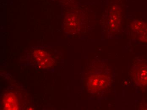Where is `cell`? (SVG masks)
Returning <instances> with one entry per match:
<instances>
[{"label": "cell", "mask_w": 147, "mask_h": 110, "mask_svg": "<svg viewBox=\"0 0 147 110\" xmlns=\"http://www.w3.org/2000/svg\"><path fill=\"white\" fill-rule=\"evenodd\" d=\"M108 77L103 75H96L92 76L88 80L89 89L93 92H98L107 86Z\"/></svg>", "instance_id": "1"}, {"label": "cell", "mask_w": 147, "mask_h": 110, "mask_svg": "<svg viewBox=\"0 0 147 110\" xmlns=\"http://www.w3.org/2000/svg\"><path fill=\"white\" fill-rule=\"evenodd\" d=\"M3 106L5 110H18V103L16 96L12 93L9 94L4 98Z\"/></svg>", "instance_id": "4"}, {"label": "cell", "mask_w": 147, "mask_h": 110, "mask_svg": "<svg viewBox=\"0 0 147 110\" xmlns=\"http://www.w3.org/2000/svg\"><path fill=\"white\" fill-rule=\"evenodd\" d=\"M34 55L38 63L44 68H47L53 64V61L51 58L44 51L36 50L34 52Z\"/></svg>", "instance_id": "2"}, {"label": "cell", "mask_w": 147, "mask_h": 110, "mask_svg": "<svg viewBox=\"0 0 147 110\" xmlns=\"http://www.w3.org/2000/svg\"><path fill=\"white\" fill-rule=\"evenodd\" d=\"M134 78L142 86L147 85V68L141 67L136 69L133 73Z\"/></svg>", "instance_id": "3"}]
</instances>
